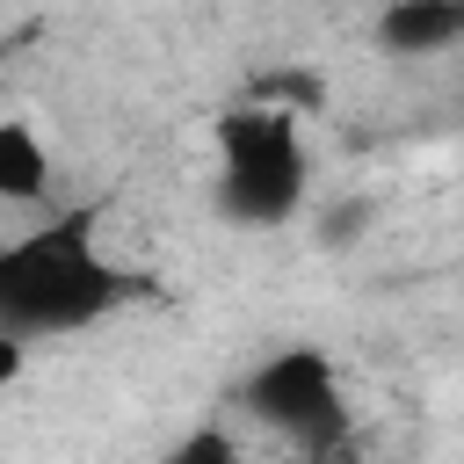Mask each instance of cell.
I'll list each match as a JSON object with an SVG mask.
<instances>
[{
	"instance_id": "cell-5",
	"label": "cell",
	"mask_w": 464,
	"mask_h": 464,
	"mask_svg": "<svg viewBox=\"0 0 464 464\" xmlns=\"http://www.w3.org/2000/svg\"><path fill=\"white\" fill-rule=\"evenodd\" d=\"M464 36V0H392L377 14V44L384 51H406V58H428L442 44Z\"/></svg>"
},
{
	"instance_id": "cell-3",
	"label": "cell",
	"mask_w": 464,
	"mask_h": 464,
	"mask_svg": "<svg viewBox=\"0 0 464 464\" xmlns=\"http://www.w3.org/2000/svg\"><path fill=\"white\" fill-rule=\"evenodd\" d=\"M239 406H246V420H261L268 435H283V442L304 450V457H334V450L348 442L341 370H334V355L312 348V341L268 348V355L239 377Z\"/></svg>"
},
{
	"instance_id": "cell-1",
	"label": "cell",
	"mask_w": 464,
	"mask_h": 464,
	"mask_svg": "<svg viewBox=\"0 0 464 464\" xmlns=\"http://www.w3.org/2000/svg\"><path fill=\"white\" fill-rule=\"evenodd\" d=\"M123 268L102 254L94 210H58L0 246V341H65L123 304Z\"/></svg>"
},
{
	"instance_id": "cell-4",
	"label": "cell",
	"mask_w": 464,
	"mask_h": 464,
	"mask_svg": "<svg viewBox=\"0 0 464 464\" xmlns=\"http://www.w3.org/2000/svg\"><path fill=\"white\" fill-rule=\"evenodd\" d=\"M51 196H58V160H51L44 130L29 116H0V203L44 210Z\"/></svg>"
},
{
	"instance_id": "cell-6",
	"label": "cell",
	"mask_w": 464,
	"mask_h": 464,
	"mask_svg": "<svg viewBox=\"0 0 464 464\" xmlns=\"http://www.w3.org/2000/svg\"><path fill=\"white\" fill-rule=\"evenodd\" d=\"M160 464H246V450H239L225 428H188Z\"/></svg>"
},
{
	"instance_id": "cell-2",
	"label": "cell",
	"mask_w": 464,
	"mask_h": 464,
	"mask_svg": "<svg viewBox=\"0 0 464 464\" xmlns=\"http://www.w3.org/2000/svg\"><path fill=\"white\" fill-rule=\"evenodd\" d=\"M210 196L232 225L246 232H276L304 210L312 196V152L290 109H232L218 116V174Z\"/></svg>"
}]
</instances>
